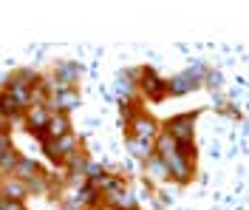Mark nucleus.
Returning <instances> with one entry per match:
<instances>
[{
  "instance_id": "f257e3e1",
  "label": "nucleus",
  "mask_w": 249,
  "mask_h": 210,
  "mask_svg": "<svg viewBox=\"0 0 249 210\" xmlns=\"http://www.w3.org/2000/svg\"><path fill=\"white\" fill-rule=\"evenodd\" d=\"M196 122H198V111H184L164 119L161 131L170 134L176 142H196Z\"/></svg>"
},
{
  "instance_id": "f03ea898",
  "label": "nucleus",
  "mask_w": 249,
  "mask_h": 210,
  "mask_svg": "<svg viewBox=\"0 0 249 210\" xmlns=\"http://www.w3.org/2000/svg\"><path fill=\"white\" fill-rule=\"evenodd\" d=\"M139 91L150 102H161L170 97V80L159 77L150 65H144V68H139Z\"/></svg>"
},
{
  "instance_id": "7ed1b4c3",
  "label": "nucleus",
  "mask_w": 249,
  "mask_h": 210,
  "mask_svg": "<svg viewBox=\"0 0 249 210\" xmlns=\"http://www.w3.org/2000/svg\"><path fill=\"white\" fill-rule=\"evenodd\" d=\"M161 134V122L156 119L153 114H147L142 108L130 122H127V136L133 139H144V142H156V136Z\"/></svg>"
},
{
  "instance_id": "20e7f679",
  "label": "nucleus",
  "mask_w": 249,
  "mask_h": 210,
  "mask_svg": "<svg viewBox=\"0 0 249 210\" xmlns=\"http://www.w3.org/2000/svg\"><path fill=\"white\" fill-rule=\"evenodd\" d=\"M178 145V142H176ZM164 162V168H167V176H170V182H176V185H190L193 182V176H196V162L193 159H184L181 153H178V148H176V153H170Z\"/></svg>"
},
{
  "instance_id": "39448f33",
  "label": "nucleus",
  "mask_w": 249,
  "mask_h": 210,
  "mask_svg": "<svg viewBox=\"0 0 249 210\" xmlns=\"http://www.w3.org/2000/svg\"><path fill=\"white\" fill-rule=\"evenodd\" d=\"M204 77H207V68H204V65H198L196 71L187 68V71H181V74H176V77L170 80V97H184V94H190V91H196V88L204 82Z\"/></svg>"
},
{
  "instance_id": "423d86ee",
  "label": "nucleus",
  "mask_w": 249,
  "mask_h": 210,
  "mask_svg": "<svg viewBox=\"0 0 249 210\" xmlns=\"http://www.w3.org/2000/svg\"><path fill=\"white\" fill-rule=\"evenodd\" d=\"M68 134H71V119H68V114H51L46 131L40 134V139H62V136H68Z\"/></svg>"
},
{
  "instance_id": "0eeeda50",
  "label": "nucleus",
  "mask_w": 249,
  "mask_h": 210,
  "mask_svg": "<svg viewBox=\"0 0 249 210\" xmlns=\"http://www.w3.org/2000/svg\"><path fill=\"white\" fill-rule=\"evenodd\" d=\"M12 176L20 179V182H31V179L46 176V171H43V168H40L34 159H29V156H20V162L15 165V171H12Z\"/></svg>"
},
{
  "instance_id": "6e6552de",
  "label": "nucleus",
  "mask_w": 249,
  "mask_h": 210,
  "mask_svg": "<svg viewBox=\"0 0 249 210\" xmlns=\"http://www.w3.org/2000/svg\"><path fill=\"white\" fill-rule=\"evenodd\" d=\"M124 145H127V151H130V153H133L139 162H150L156 156V142H144V139L124 136Z\"/></svg>"
},
{
  "instance_id": "1a4fd4ad",
  "label": "nucleus",
  "mask_w": 249,
  "mask_h": 210,
  "mask_svg": "<svg viewBox=\"0 0 249 210\" xmlns=\"http://www.w3.org/2000/svg\"><path fill=\"white\" fill-rule=\"evenodd\" d=\"M0 193L9 196V199H17V202H23L26 196H29V188H26V182H20L15 176H6L0 182Z\"/></svg>"
},
{
  "instance_id": "9d476101",
  "label": "nucleus",
  "mask_w": 249,
  "mask_h": 210,
  "mask_svg": "<svg viewBox=\"0 0 249 210\" xmlns=\"http://www.w3.org/2000/svg\"><path fill=\"white\" fill-rule=\"evenodd\" d=\"M20 102H17L9 91H0V116H6V119H15V116H20Z\"/></svg>"
},
{
  "instance_id": "9b49d317",
  "label": "nucleus",
  "mask_w": 249,
  "mask_h": 210,
  "mask_svg": "<svg viewBox=\"0 0 249 210\" xmlns=\"http://www.w3.org/2000/svg\"><path fill=\"white\" fill-rule=\"evenodd\" d=\"M144 168H147V176L153 179V182H170L167 168H164V162L159 159V156H153L150 162H144Z\"/></svg>"
},
{
  "instance_id": "f8f14e48",
  "label": "nucleus",
  "mask_w": 249,
  "mask_h": 210,
  "mask_svg": "<svg viewBox=\"0 0 249 210\" xmlns=\"http://www.w3.org/2000/svg\"><path fill=\"white\" fill-rule=\"evenodd\" d=\"M12 148H15V145H12V136H9V134H0V159H3Z\"/></svg>"
},
{
  "instance_id": "ddd939ff",
  "label": "nucleus",
  "mask_w": 249,
  "mask_h": 210,
  "mask_svg": "<svg viewBox=\"0 0 249 210\" xmlns=\"http://www.w3.org/2000/svg\"><path fill=\"white\" fill-rule=\"evenodd\" d=\"M204 82H207L210 88H221V74H218V71H207Z\"/></svg>"
},
{
  "instance_id": "4468645a",
  "label": "nucleus",
  "mask_w": 249,
  "mask_h": 210,
  "mask_svg": "<svg viewBox=\"0 0 249 210\" xmlns=\"http://www.w3.org/2000/svg\"><path fill=\"white\" fill-rule=\"evenodd\" d=\"M133 210H139V208H133Z\"/></svg>"
}]
</instances>
